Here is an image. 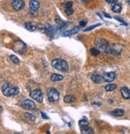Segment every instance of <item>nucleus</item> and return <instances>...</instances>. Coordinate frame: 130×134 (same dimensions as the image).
<instances>
[{"instance_id":"1","label":"nucleus","mask_w":130,"mask_h":134,"mask_svg":"<svg viewBox=\"0 0 130 134\" xmlns=\"http://www.w3.org/2000/svg\"><path fill=\"white\" fill-rule=\"evenodd\" d=\"M19 88L10 83H5L2 87V92L6 97H12L19 93Z\"/></svg>"},{"instance_id":"2","label":"nucleus","mask_w":130,"mask_h":134,"mask_svg":"<svg viewBox=\"0 0 130 134\" xmlns=\"http://www.w3.org/2000/svg\"><path fill=\"white\" fill-rule=\"evenodd\" d=\"M51 65L55 70H57L58 71L65 72V71H67L69 69L68 63L65 60L60 59V58H57V59L53 60L51 62Z\"/></svg>"},{"instance_id":"3","label":"nucleus","mask_w":130,"mask_h":134,"mask_svg":"<svg viewBox=\"0 0 130 134\" xmlns=\"http://www.w3.org/2000/svg\"><path fill=\"white\" fill-rule=\"evenodd\" d=\"M96 44L98 46V48H100L101 50H103L104 52L107 54H111L112 52V48L110 47L109 42L105 39H97Z\"/></svg>"},{"instance_id":"4","label":"nucleus","mask_w":130,"mask_h":134,"mask_svg":"<svg viewBox=\"0 0 130 134\" xmlns=\"http://www.w3.org/2000/svg\"><path fill=\"white\" fill-rule=\"evenodd\" d=\"M14 50L15 53L19 54H22L23 53H25L26 51V45L21 40H18L15 41L14 43Z\"/></svg>"},{"instance_id":"5","label":"nucleus","mask_w":130,"mask_h":134,"mask_svg":"<svg viewBox=\"0 0 130 134\" xmlns=\"http://www.w3.org/2000/svg\"><path fill=\"white\" fill-rule=\"evenodd\" d=\"M59 93L57 90L54 89V88H50L48 90H47V97H48V100L50 102H56L59 99Z\"/></svg>"},{"instance_id":"6","label":"nucleus","mask_w":130,"mask_h":134,"mask_svg":"<svg viewBox=\"0 0 130 134\" xmlns=\"http://www.w3.org/2000/svg\"><path fill=\"white\" fill-rule=\"evenodd\" d=\"M30 96L31 98L35 99V100H37V102H39V103H42L43 102V94H42V90H39V89H36V90H32L30 93Z\"/></svg>"},{"instance_id":"7","label":"nucleus","mask_w":130,"mask_h":134,"mask_svg":"<svg viewBox=\"0 0 130 134\" xmlns=\"http://www.w3.org/2000/svg\"><path fill=\"white\" fill-rule=\"evenodd\" d=\"M11 6L14 10H20L25 7V3L23 0H13L11 2Z\"/></svg>"},{"instance_id":"8","label":"nucleus","mask_w":130,"mask_h":134,"mask_svg":"<svg viewBox=\"0 0 130 134\" xmlns=\"http://www.w3.org/2000/svg\"><path fill=\"white\" fill-rule=\"evenodd\" d=\"M22 107L25 109H33L35 107V104L31 100H25L21 104Z\"/></svg>"},{"instance_id":"9","label":"nucleus","mask_w":130,"mask_h":134,"mask_svg":"<svg viewBox=\"0 0 130 134\" xmlns=\"http://www.w3.org/2000/svg\"><path fill=\"white\" fill-rule=\"evenodd\" d=\"M103 80L107 82H112L115 80L116 78V74L114 72H109V73H106L103 75Z\"/></svg>"},{"instance_id":"10","label":"nucleus","mask_w":130,"mask_h":134,"mask_svg":"<svg viewBox=\"0 0 130 134\" xmlns=\"http://www.w3.org/2000/svg\"><path fill=\"white\" fill-rule=\"evenodd\" d=\"M29 6H30V8L31 9V10L37 11L40 7V3H39V2L37 1V0H31L29 3Z\"/></svg>"},{"instance_id":"11","label":"nucleus","mask_w":130,"mask_h":134,"mask_svg":"<svg viewBox=\"0 0 130 134\" xmlns=\"http://www.w3.org/2000/svg\"><path fill=\"white\" fill-rule=\"evenodd\" d=\"M25 27L29 31H35L37 29L38 26L36 23H33V22H28V23H25Z\"/></svg>"},{"instance_id":"12","label":"nucleus","mask_w":130,"mask_h":134,"mask_svg":"<svg viewBox=\"0 0 130 134\" xmlns=\"http://www.w3.org/2000/svg\"><path fill=\"white\" fill-rule=\"evenodd\" d=\"M121 93L123 98H125V99H129L130 98V90L127 87L121 88Z\"/></svg>"},{"instance_id":"13","label":"nucleus","mask_w":130,"mask_h":134,"mask_svg":"<svg viewBox=\"0 0 130 134\" xmlns=\"http://www.w3.org/2000/svg\"><path fill=\"white\" fill-rule=\"evenodd\" d=\"M79 31V28L78 27H75V28H73L70 30H67L66 32H64L62 35L63 36H70V35H74V34L77 33Z\"/></svg>"},{"instance_id":"14","label":"nucleus","mask_w":130,"mask_h":134,"mask_svg":"<svg viewBox=\"0 0 130 134\" xmlns=\"http://www.w3.org/2000/svg\"><path fill=\"white\" fill-rule=\"evenodd\" d=\"M91 80H92L93 82L97 83V84H99V83H101V82L102 81L103 77H101V76L98 75V74H93V75L91 76Z\"/></svg>"},{"instance_id":"15","label":"nucleus","mask_w":130,"mask_h":134,"mask_svg":"<svg viewBox=\"0 0 130 134\" xmlns=\"http://www.w3.org/2000/svg\"><path fill=\"white\" fill-rule=\"evenodd\" d=\"M81 132L82 134H93V130L92 128L87 126H85L83 128H82V130H81Z\"/></svg>"},{"instance_id":"16","label":"nucleus","mask_w":130,"mask_h":134,"mask_svg":"<svg viewBox=\"0 0 130 134\" xmlns=\"http://www.w3.org/2000/svg\"><path fill=\"white\" fill-rule=\"evenodd\" d=\"M76 97L74 95H66L64 97V102L66 103H73L75 100Z\"/></svg>"},{"instance_id":"17","label":"nucleus","mask_w":130,"mask_h":134,"mask_svg":"<svg viewBox=\"0 0 130 134\" xmlns=\"http://www.w3.org/2000/svg\"><path fill=\"white\" fill-rule=\"evenodd\" d=\"M124 113H125L124 110L119 109H115V110H113V111L112 112V114L113 116H121L124 115Z\"/></svg>"},{"instance_id":"18","label":"nucleus","mask_w":130,"mask_h":134,"mask_svg":"<svg viewBox=\"0 0 130 134\" xmlns=\"http://www.w3.org/2000/svg\"><path fill=\"white\" fill-rule=\"evenodd\" d=\"M63 79V77L60 74H54L52 76H51V81H60Z\"/></svg>"},{"instance_id":"19","label":"nucleus","mask_w":130,"mask_h":134,"mask_svg":"<svg viewBox=\"0 0 130 134\" xmlns=\"http://www.w3.org/2000/svg\"><path fill=\"white\" fill-rule=\"evenodd\" d=\"M87 125H89V121L86 118V117H83V119L79 121V126L81 128H83Z\"/></svg>"},{"instance_id":"20","label":"nucleus","mask_w":130,"mask_h":134,"mask_svg":"<svg viewBox=\"0 0 130 134\" xmlns=\"http://www.w3.org/2000/svg\"><path fill=\"white\" fill-rule=\"evenodd\" d=\"M112 10L113 12H115V13H120L121 11V10H122V7L120 4H115L114 6L112 7Z\"/></svg>"},{"instance_id":"21","label":"nucleus","mask_w":130,"mask_h":134,"mask_svg":"<svg viewBox=\"0 0 130 134\" xmlns=\"http://www.w3.org/2000/svg\"><path fill=\"white\" fill-rule=\"evenodd\" d=\"M116 88H117V86L115 85V84H109V85H108L105 87V89L107 92H110V91L114 90Z\"/></svg>"},{"instance_id":"22","label":"nucleus","mask_w":130,"mask_h":134,"mask_svg":"<svg viewBox=\"0 0 130 134\" xmlns=\"http://www.w3.org/2000/svg\"><path fill=\"white\" fill-rule=\"evenodd\" d=\"M90 54L93 55V56H97L100 54V50L97 48H92L90 49Z\"/></svg>"},{"instance_id":"23","label":"nucleus","mask_w":130,"mask_h":134,"mask_svg":"<svg viewBox=\"0 0 130 134\" xmlns=\"http://www.w3.org/2000/svg\"><path fill=\"white\" fill-rule=\"evenodd\" d=\"M25 116H26V119H28L30 121H35V116L34 115L30 114V113H25Z\"/></svg>"},{"instance_id":"24","label":"nucleus","mask_w":130,"mask_h":134,"mask_svg":"<svg viewBox=\"0 0 130 134\" xmlns=\"http://www.w3.org/2000/svg\"><path fill=\"white\" fill-rule=\"evenodd\" d=\"M62 6H63V7H64L65 9H66V8H71V7H73V2L70 1V2L64 3L62 4Z\"/></svg>"},{"instance_id":"25","label":"nucleus","mask_w":130,"mask_h":134,"mask_svg":"<svg viewBox=\"0 0 130 134\" xmlns=\"http://www.w3.org/2000/svg\"><path fill=\"white\" fill-rule=\"evenodd\" d=\"M10 59L15 64H19V59L17 57H16L15 55H10Z\"/></svg>"},{"instance_id":"26","label":"nucleus","mask_w":130,"mask_h":134,"mask_svg":"<svg viewBox=\"0 0 130 134\" xmlns=\"http://www.w3.org/2000/svg\"><path fill=\"white\" fill-rule=\"evenodd\" d=\"M101 24V23H98V24H96V25H93V26H89V27H88L87 29H85L84 30V32H87V31H89V30H92L93 29H94V28H96V27H97V26H100Z\"/></svg>"},{"instance_id":"27","label":"nucleus","mask_w":130,"mask_h":134,"mask_svg":"<svg viewBox=\"0 0 130 134\" xmlns=\"http://www.w3.org/2000/svg\"><path fill=\"white\" fill-rule=\"evenodd\" d=\"M65 12H66V14L67 15H71V14H74V11L73 8L71 7V8H66V9H65Z\"/></svg>"},{"instance_id":"28","label":"nucleus","mask_w":130,"mask_h":134,"mask_svg":"<svg viewBox=\"0 0 130 134\" xmlns=\"http://www.w3.org/2000/svg\"><path fill=\"white\" fill-rule=\"evenodd\" d=\"M105 1L109 3H116L118 2V0H105Z\"/></svg>"},{"instance_id":"29","label":"nucleus","mask_w":130,"mask_h":134,"mask_svg":"<svg viewBox=\"0 0 130 134\" xmlns=\"http://www.w3.org/2000/svg\"><path fill=\"white\" fill-rule=\"evenodd\" d=\"M41 114H42V116L43 117L44 119H49V117L47 116V115L44 112H41Z\"/></svg>"},{"instance_id":"30","label":"nucleus","mask_w":130,"mask_h":134,"mask_svg":"<svg viewBox=\"0 0 130 134\" xmlns=\"http://www.w3.org/2000/svg\"><path fill=\"white\" fill-rule=\"evenodd\" d=\"M86 24H87V22L86 21H81L80 22V26H85Z\"/></svg>"},{"instance_id":"31","label":"nucleus","mask_w":130,"mask_h":134,"mask_svg":"<svg viewBox=\"0 0 130 134\" xmlns=\"http://www.w3.org/2000/svg\"><path fill=\"white\" fill-rule=\"evenodd\" d=\"M115 19L116 20H117V21H119V22H121L122 24H124V25H127V23H125V22L124 21V20H122V19H119V18H115Z\"/></svg>"},{"instance_id":"32","label":"nucleus","mask_w":130,"mask_h":134,"mask_svg":"<svg viewBox=\"0 0 130 134\" xmlns=\"http://www.w3.org/2000/svg\"><path fill=\"white\" fill-rule=\"evenodd\" d=\"M104 15L106 17V18H109V19H111V18H112V17H111L109 14H106V13H104Z\"/></svg>"},{"instance_id":"33","label":"nucleus","mask_w":130,"mask_h":134,"mask_svg":"<svg viewBox=\"0 0 130 134\" xmlns=\"http://www.w3.org/2000/svg\"><path fill=\"white\" fill-rule=\"evenodd\" d=\"M93 105H101V104L99 102H93Z\"/></svg>"},{"instance_id":"34","label":"nucleus","mask_w":130,"mask_h":134,"mask_svg":"<svg viewBox=\"0 0 130 134\" xmlns=\"http://www.w3.org/2000/svg\"><path fill=\"white\" fill-rule=\"evenodd\" d=\"M80 1H82V2H83V3H86V2H89V0H80Z\"/></svg>"},{"instance_id":"35","label":"nucleus","mask_w":130,"mask_h":134,"mask_svg":"<svg viewBox=\"0 0 130 134\" xmlns=\"http://www.w3.org/2000/svg\"><path fill=\"white\" fill-rule=\"evenodd\" d=\"M2 112H3V107L0 105V113H1Z\"/></svg>"},{"instance_id":"36","label":"nucleus","mask_w":130,"mask_h":134,"mask_svg":"<svg viewBox=\"0 0 130 134\" xmlns=\"http://www.w3.org/2000/svg\"><path fill=\"white\" fill-rule=\"evenodd\" d=\"M127 3H128V5L130 6V0H127Z\"/></svg>"}]
</instances>
